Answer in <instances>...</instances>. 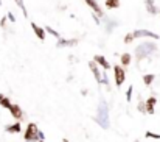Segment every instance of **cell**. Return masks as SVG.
<instances>
[{
  "label": "cell",
  "instance_id": "obj_31",
  "mask_svg": "<svg viewBox=\"0 0 160 142\" xmlns=\"http://www.w3.org/2000/svg\"><path fill=\"white\" fill-rule=\"evenodd\" d=\"M0 5H2V0H0Z\"/></svg>",
  "mask_w": 160,
  "mask_h": 142
},
{
  "label": "cell",
  "instance_id": "obj_5",
  "mask_svg": "<svg viewBox=\"0 0 160 142\" xmlns=\"http://www.w3.org/2000/svg\"><path fill=\"white\" fill-rule=\"evenodd\" d=\"M113 73H115V84H117V88H121V84H123L124 80H126L124 67H123L121 64H115V66H113Z\"/></svg>",
  "mask_w": 160,
  "mask_h": 142
},
{
  "label": "cell",
  "instance_id": "obj_23",
  "mask_svg": "<svg viewBox=\"0 0 160 142\" xmlns=\"http://www.w3.org/2000/svg\"><path fill=\"white\" fill-rule=\"evenodd\" d=\"M144 137H151V139H157V140H160V134H155V133H152V131H146Z\"/></svg>",
  "mask_w": 160,
  "mask_h": 142
},
{
  "label": "cell",
  "instance_id": "obj_2",
  "mask_svg": "<svg viewBox=\"0 0 160 142\" xmlns=\"http://www.w3.org/2000/svg\"><path fill=\"white\" fill-rule=\"evenodd\" d=\"M95 122L103 128V130H107L110 122H109V108H107V103L106 100H100L98 106H96V117H95Z\"/></svg>",
  "mask_w": 160,
  "mask_h": 142
},
{
  "label": "cell",
  "instance_id": "obj_16",
  "mask_svg": "<svg viewBox=\"0 0 160 142\" xmlns=\"http://www.w3.org/2000/svg\"><path fill=\"white\" fill-rule=\"evenodd\" d=\"M131 61H132V55H131L129 52L121 53V56H120V63H121L123 67H127V66L131 64Z\"/></svg>",
  "mask_w": 160,
  "mask_h": 142
},
{
  "label": "cell",
  "instance_id": "obj_14",
  "mask_svg": "<svg viewBox=\"0 0 160 142\" xmlns=\"http://www.w3.org/2000/svg\"><path fill=\"white\" fill-rule=\"evenodd\" d=\"M103 21H104V25H106V33H112L113 30H115V27H118V22L117 21H113V19H107L106 16L103 17Z\"/></svg>",
  "mask_w": 160,
  "mask_h": 142
},
{
  "label": "cell",
  "instance_id": "obj_26",
  "mask_svg": "<svg viewBox=\"0 0 160 142\" xmlns=\"http://www.w3.org/2000/svg\"><path fill=\"white\" fill-rule=\"evenodd\" d=\"M7 21H8V19H7V16L0 19V27H2V28H5V27H7Z\"/></svg>",
  "mask_w": 160,
  "mask_h": 142
},
{
  "label": "cell",
  "instance_id": "obj_17",
  "mask_svg": "<svg viewBox=\"0 0 160 142\" xmlns=\"http://www.w3.org/2000/svg\"><path fill=\"white\" fill-rule=\"evenodd\" d=\"M104 5H106L107 10H118L120 5H121V0H106Z\"/></svg>",
  "mask_w": 160,
  "mask_h": 142
},
{
  "label": "cell",
  "instance_id": "obj_4",
  "mask_svg": "<svg viewBox=\"0 0 160 142\" xmlns=\"http://www.w3.org/2000/svg\"><path fill=\"white\" fill-rule=\"evenodd\" d=\"M38 131H39L38 125H36L34 122H30V123L27 125L25 133H24V140H25V142H36V140H39Z\"/></svg>",
  "mask_w": 160,
  "mask_h": 142
},
{
  "label": "cell",
  "instance_id": "obj_6",
  "mask_svg": "<svg viewBox=\"0 0 160 142\" xmlns=\"http://www.w3.org/2000/svg\"><path fill=\"white\" fill-rule=\"evenodd\" d=\"M84 3L89 7V8H92V11L100 17V19H103L106 14H104V11H103V8L100 7V3L96 2V0H84Z\"/></svg>",
  "mask_w": 160,
  "mask_h": 142
},
{
  "label": "cell",
  "instance_id": "obj_21",
  "mask_svg": "<svg viewBox=\"0 0 160 142\" xmlns=\"http://www.w3.org/2000/svg\"><path fill=\"white\" fill-rule=\"evenodd\" d=\"M16 2V5L22 10V13H24V17H28V11H27V8H25V3H24V0H14Z\"/></svg>",
  "mask_w": 160,
  "mask_h": 142
},
{
  "label": "cell",
  "instance_id": "obj_7",
  "mask_svg": "<svg viewBox=\"0 0 160 142\" xmlns=\"http://www.w3.org/2000/svg\"><path fill=\"white\" fill-rule=\"evenodd\" d=\"M79 42V39H64V38H59L56 41V47L58 49H64V47H75L76 44Z\"/></svg>",
  "mask_w": 160,
  "mask_h": 142
},
{
  "label": "cell",
  "instance_id": "obj_12",
  "mask_svg": "<svg viewBox=\"0 0 160 142\" xmlns=\"http://www.w3.org/2000/svg\"><path fill=\"white\" fill-rule=\"evenodd\" d=\"M31 30L34 31V35L38 36V39H41V41H45V38H47V33H45V30H44L42 27H39L38 24L31 22Z\"/></svg>",
  "mask_w": 160,
  "mask_h": 142
},
{
  "label": "cell",
  "instance_id": "obj_9",
  "mask_svg": "<svg viewBox=\"0 0 160 142\" xmlns=\"http://www.w3.org/2000/svg\"><path fill=\"white\" fill-rule=\"evenodd\" d=\"M144 7H146V11H148L151 16H157V14H160V10H158V7L155 5L154 0H144Z\"/></svg>",
  "mask_w": 160,
  "mask_h": 142
},
{
  "label": "cell",
  "instance_id": "obj_8",
  "mask_svg": "<svg viewBox=\"0 0 160 142\" xmlns=\"http://www.w3.org/2000/svg\"><path fill=\"white\" fill-rule=\"evenodd\" d=\"M10 112H11V116H13L16 120H19V122H20V120H24V117H25V116H24V111H22V108H20L19 105H16V103H13V105H11V108H10Z\"/></svg>",
  "mask_w": 160,
  "mask_h": 142
},
{
  "label": "cell",
  "instance_id": "obj_18",
  "mask_svg": "<svg viewBox=\"0 0 160 142\" xmlns=\"http://www.w3.org/2000/svg\"><path fill=\"white\" fill-rule=\"evenodd\" d=\"M11 100L7 97V95H3V94H0V106L2 108H7V109H10L11 108Z\"/></svg>",
  "mask_w": 160,
  "mask_h": 142
},
{
  "label": "cell",
  "instance_id": "obj_22",
  "mask_svg": "<svg viewBox=\"0 0 160 142\" xmlns=\"http://www.w3.org/2000/svg\"><path fill=\"white\" fill-rule=\"evenodd\" d=\"M137 109H138L140 112H143V114H146V102H143V100H140V102H138V105H137Z\"/></svg>",
  "mask_w": 160,
  "mask_h": 142
},
{
  "label": "cell",
  "instance_id": "obj_10",
  "mask_svg": "<svg viewBox=\"0 0 160 142\" xmlns=\"http://www.w3.org/2000/svg\"><path fill=\"white\" fill-rule=\"evenodd\" d=\"M89 67H90V70H92V73H93V77H95V80H96V83L101 84V70H100V66L92 59V61H89Z\"/></svg>",
  "mask_w": 160,
  "mask_h": 142
},
{
  "label": "cell",
  "instance_id": "obj_15",
  "mask_svg": "<svg viewBox=\"0 0 160 142\" xmlns=\"http://www.w3.org/2000/svg\"><path fill=\"white\" fill-rule=\"evenodd\" d=\"M5 131H7V133H11V134L20 133V131H22V123L17 120V122L13 123V125H7V126H5Z\"/></svg>",
  "mask_w": 160,
  "mask_h": 142
},
{
  "label": "cell",
  "instance_id": "obj_30",
  "mask_svg": "<svg viewBox=\"0 0 160 142\" xmlns=\"http://www.w3.org/2000/svg\"><path fill=\"white\" fill-rule=\"evenodd\" d=\"M38 142H45V140H38Z\"/></svg>",
  "mask_w": 160,
  "mask_h": 142
},
{
  "label": "cell",
  "instance_id": "obj_29",
  "mask_svg": "<svg viewBox=\"0 0 160 142\" xmlns=\"http://www.w3.org/2000/svg\"><path fill=\"white\" fill-rule=\"evenodd\" d=\"M62 142H69V139H62Z\"/></svg>",
  "mask_w": 160,
  "mask_h": 142
},
{
  "label": "cell",
  "instance_id": "obj_24",
  "mask_svg": "<svg viewBox=\"0 0 160 142\" xmlns=\"http://www.w3.org/2000/svg\"><path fill=\"white\" fill-rule=\"evenodd\" d=\"M132 91H134V86H129L127 91H126V100H127V102L132 100Z\"/></svg>",
  "mask_w": 160,
  "mask_h": 142
},
{
  "label": "cell",
  "instance_id": "obj_1",
  "mask_svg": "<svg viewBox=\"0 0 160 142\" xmlns=\"http://www.w3.org/2000/svg\"><path fill=\"white\" fill-rule=\"evenodd\" d=\"M155 52H157V44H155L154 41H144V42H141V44H138V45L135 47L134 56H135V59L140 63V61L149 58L151 55H154Z\"/></svg>",
  "mask_w": 160,
  "mask_h": 142
},
{
  "label": "cell",
  "instance_id": "obj_27",
  "mask_svg": "<svg viewBox=\"0 0 160 142\" xmlns=\"http://www.w3.org/2000/svg\"><path fill=\"white\" fill-rule=\"evenodd\" d=\"M92 19H93V21L96 22V25H100V24H101V21H100V17H98V16H96L95 13H92Z\"/></svg>",
  "mask_w": 160,
  "mask_h": 142
},
{
  "label": "cell",
  "instance_id": "obj_19",
  "mask_svg": "<svg viewBox=\"0 0 160 142\" xmlns=\"http://www.w3.org/2000/svg\"><path fill=\"white\" fill-rule=\"evenodd\" d=\"M44 30H45V33H48V35H51L53 38H56V39H59L61 38V35H59V31H56L53 27H50V25H45L44 27Z\"/></svg>",
  "mask_w": 160,
  "mask_h": 142
},
{
  "label": "cell",
  "instance_id": "obj_33",
  "mask_svg": "<svg viewBox=\"0 0 160 142\" xmlns=\"http://www.w3.org/2000/svg\"><path fill=\"white\" fill-rule=\"evenodd\" d=\"M158 142H160V140H158Z\"/></svg>",
  "mask_w": 160,
  "mask_h": 142
},
{
  "label": "cell",
  "instance_id": "obj_3",
  "mask_svg": "<svg viewBox=\"0 0 160 142\" xmlns=\"http://www.w3.org/2000/svg\"><path fill=\"white\" fill-rule=\"evenodd\" d=\"M138 38H151V39H160L157 33L151 31V30H144V28H138V30H134V31H129L126 36H124V44H132L134 39H138Z\"/></svg>",
  "mask_w": 160,
  "mask_h": 142
},
{
  "label": "cell",
  "instance_id": "obj_20",
  "mask_svg": "<svg viewBox=\"0 0 160 142\" xmlns=\"http://www.w3.org/2000/svg\"><path fill=\"white\" fill-rule=\"evenodd\" d=\"M154 80H155V75H154V73H146V75H143V83H144L146 86H151V84L154 83Z\"/></svg>",
  "mask_w": 160,
  "mask_h": 142
},
{
  "label": "cell",
  "instance_id": "obj_28",
  "mask_svg": "<svg viewBox=\"0 0 160 142\" xmlns=\"http://www.w3.org/2000/svg\"><path fill=\"white\" fill-rule=\"evenodd\" d=\"M38 137H39V140H45V134H44V131H38Z\"/></svg>",
  "mask_w": 160,
  "mask_h": 142
},
{
  "label": "cell",
  "instance_id": "obj_32",
  "mask_svg": "<svg viewBox=\"0 0 160 142\" xmlns=\"http://www.w3.org/2000/svg\"><path fill=\"white\" fill-rule=\"evenodd\" d=\"M134 142H138V140H134Z\"/></svg>",
  "mask_w": 160,
  "mask_h": 142
},
{
  "label": "cell",
  "instance_id": "obj_11",
  "mask_svg": "<svg viewBox=\"0 0 160 142\" xmlns=\"http://www.w3.org/2000/svg\"><path fill=\"white\" fill-rule=\"evenodd\" d=\"M93 61L103 69V70H109L110 69V64H109V61L106 59V56H103V55H95L93 56Z\"/></svg>",
  "mask_w": 160,
  "mask_h": 142
},
{
  "label": "cell",
  "instance_id": "obj_25",
  "mask_svg": "<svg viewBox=\"0 0 160 142\" xmlns=\"http://www.w3.org/2000/svg\"><path fill=\"white\" fill-rule=\"evenodd\" d=\"M7 19H8L11 24H16V16H14L13 13H8V14H7Z\"/></svg>",
  "mask_w": 160,
  "mask_h": 142
},
{
  "label": "cell",
  "instance_id": "obj_13",
  "mask_svg": "<svg viewBox=\"0 0 160 142\" xmlns=\"http://www.w3.org/2000/svg\"><path fill=\"white\" fill-rule=\"evenodd\" d=\"M155 103H157L155 95H151V97L146 98V114H154V112H155V109H154Z\"/></svg>",
  "mask_w": 160,
  "mask_h": 142
}]
</instances>
